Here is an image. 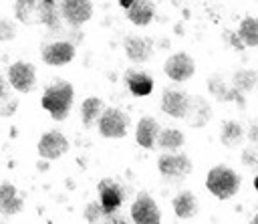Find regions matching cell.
Returning <instances> with one entry per match:
<instances>
[{
    "instance_id": "obj_6",
    "label": "cell",
    "mask_w": 258,
    "mask_h": 224,
    "mask_svg": "<svg viewBox=\"0 0 258 224\" xmlns=\"http://www.w3.org/2000/svg\"><path fill=\"white\" fill-rule=\"evenodd\" d=\"M8 83L18 93H30L36 87V71L30 63L16 61L8 67Z\"/></svg>"
},
{
    "instance_id": "obj_7",
    "label": "cell",
    "mask_w": 258,
    "mask_h": 224,
    "mask_svg": "<svg viewBox=\"0 0 258 224\" xmlns=\"http://www.w3.org/2000/svg\"><path fill=\"white\" fill-rule=\"evenodd\" d=\"M191 107V97L177 89H165L161 95V111L175 119H185Z\"/></svg>"
},
{
    "instance_id": "obj_28",
    "label": "cell",
    "mask_w": 258,
    "mask_h": 224,
    "mask_svg": "<svg viewBox=\"0 0 258 224\" xmlns=\"http://www.w3.org/2000/svg\"><path fill=\"white\" fill-rule=\"evenodd\" d=\"M14 36H16L14 22H10L8 18H0V40L8 42V40H14Z\"/></svg>"
},
{
    "instance_id": "obj_5",
    "label": "cell",
    "mask_w": 258,
    "mask_h": 224,
    "mask_svg": "<svg viewBox=\"0 0 258 224\" xmlns=\"http://www.w3.org/2000/svg\"><path fill=\"white\" fill-rule=\"evenodd\" d=\"M163 73H165L171 81L183 83V81H187V79L194 77V73H196V63H194V59H191L187 52H173V54L167 57V61H165V65H163Z\"/></svg>"
},
{
    "instance_id": "obj_3",
    "label": "cell",
    "mask_w": 258,
    "mask_h": 224,
    "mask_svg": "<svg viewBox=\"0 0 258 224\" xmlns=\"http://www.w3.org/2000/svg\"><path fill=\"white\" fill-rule=\"evenodd\" d=\"M99 133L107 139H121L129 129V115L119 107H105L97 121Z\"/></svg>"
},
{
    "instance_id": "obj_33",
    "label": "cell",
    "mask_w": 258,
    "mask_h": 224,
    "mask_svg": "<svg viewBox=\"0 0 258 224\" xmlns=\"http://www.w3.org/2000/svg\"><path fill=\"white\" fill-rule=\"evenodd\" d=\"M254 222H256V224H258V214H256V216H254Z\"/></svg>"
},
{
    "instance_id": "obj_26",
    "label": "cell",
    "mask_w": 258,
    "mask_h": 224,
    "mask_svg": "<svg viewBox=\"0 0 258 224\" xmlns=\"http://www.w3.org/2000/svg\"><path fill=\"white\" fill-rule=\"evenodd\" d=\"M232 83H234V89H238L242 93L254 91L256 85H258V73L256 71H250V69H242V71H238L232 77Z\"/></svg>"
},
{
    "instance_id": "obj_1",
    "label": "cell",
    "mask_w": 258,
    "mask_h": 224,
    "mask_svg": "<svg viewBox=\"0 0 258 224\" xmlns=\"http://www.w3.org/2000/svg\"><path fill=\"white\" fill-rule=\"evenodd\" d=\"M73 101H75V89H73V85L67 83V81H56V83H52L50 87L44 89L42 99H40V105H42V109H46L50 113L52 119L62 121L71 113Z\"/></svg>"
},
{
    "instance_id": "obj_25",
    "label": "cell",
    "mask_w": 258,
    "mask_h": 224,
    "mask_svg": "<svg viewBox=\"0 0 258 224\" xmlns=\"http://www.w3.org/2000/svg\"><path fill=\"white\" fill-rule=\"evenodd\" d=\"M36 22H40L48 28H58V10L52 0H40L38 12H36Z\"/></svg>"
},
{
    "instance_id": "obj_24",
    "label": "cell",
    "mask_w": 258,
    "mask_h": 224,
    "mask_svg": "<svg viewBox=\"0 0 258 224\" xmlns=\"http://www.w3.org/2000/svg\"><path fill=\"white\" fill-rule=\"evenodd\" d=\"M40 0H16L14 2V14L24 24H36V12H38Z\"/></svg>"
},
{
    "instance_id": "obj_12",
    "label": "cell",
    "mask_w": 258,
    "mask_h": 224,
    "mask_svg": "<svg viewBox=\"0 0 258 224\" xmlns=\"http://www.w3.org/2000/svg\"><path fill=\"white\" fill-rule=\"evenodd\" d=\"M40 59L44 65L48 67H62V65H69L73 59H75V46L67 40H56V42H50L42 48L40 52Z\"/></svg>"
},
{
    "instance_id": "obj_2",
    "label": "cell",
    "mask_w": 258,
    "mask_h": 224,
    "mask_svg": "<svg viewBox=\"0 0 258 224\" xmlns=\"http://www.w3.org/2000/svg\"><path fill=\"white\" fill-rule=\"evenodd\" d=\"M206 188L218 200H230L240 190V176L228 165H214L206 176Z\"/></svg>"
},
{
    "instance_id": "obj_16",
    "label": "cell",
    "mask_w": 258,
    "mask_h": 224,
    "mask_svg": "<svg viewBox=\"0 0 258 224\" xmlns=\"http://www.w3.org/2000/svg\"><path fill=\"white\" fill-rule=\"evenodd\" d=\"M155 16V6L151 0H133L127 8V18L135 26H147Z\"/></svg>"
},
{
    "instance_id": "obj_32",
    "label": "cell",
    "mask_w": 258,
    "mask_h": 224,
    "mask_svg": "<svg viewBox=\"0 0 258 224\" xmlns=\"http://www.w3.org/2000/svg\"><path fill=\"white\" fill-rule=\"evenodd\" d=\"M254 188H256V190H258V176H256V178H254Z\"/></svg>"
},
{
    "instance_id": "obj_17",
    "label": "cell",
    "mask_w": 258,
    "mask_h": 224,
    "mask_svg": "<svg viewBox=\"0 0 258 224\" xmlns=\"http://www.w3.org/2000/svg\"><path fill=\"white\" fill-rule=\"evenodd\" d=\"M171 206H173V214H175L179 220H189V218H194L196 212H198L196 196H194L189 190L179 192V194L173 198Z\"/></svg>"
},
{
    "instance_id": "obj_21",
    "label": "cell",
    "mask_w": 258,
    "mask_h": 224,
    "mask_svg": "<svg viewBox=\"0 0 258 224\" xmlns=\"http://www.w3.org/2000/svg\"><path fill=\"white\" fill-rule=\"evenodd\" d=\"M244 139V129L238 121H224L220 131V141L226 147H238Z\"/></svg>"
},
{
    "instance_id": "obj_14",
    "label": "cell",
    "mask_w": 258,
    "mask_h": 224,
    "mask_svg": "<svg viewBox=\"0 0 258 224\" xmlns=\"http://www.w3.org/2000/svg\"><path fill=\"white\" fill-rule=\"evenodd\" d=\"M159 129H161V127H159L157 119L145 115V117H141V119L137 121V127H135V141H137L141 147H145V149H153V145H155V141H157V135H159Z\"/></svg>"
},
{
    "instance_id": "obj_23",
    "label": "cell",
    "mask_w": 258,
    "mask_h": 224,
    "mask_svg": "<svg viewBox=\"0 0 258 224\" xmlns=\"http://www.w3.org/2000/svg\"><path fill=\"white\" fill-rule=\"evenodd\" d=\"M210 115H212V111H210V105L206 101L191 99V107H189V113L185 115V119L189 121V125L202 127V125H206L210 121Z\"/></svg>"
},
{
    "instance_id": "obj_31",
    "label": "cell",
    "mask_w": 258,
    "mask_h": 224,
    "mask_svg": "<svg viewBox=\"0 0 258 224\" xmlns=\"http://www.w3.org/2000/svg\"><path fill=\"white\" fill-rule=\"evenodd\" d=\"M119 4H121L123 8H129V6L133 4V0H119Z\"/></svg>"
},
{
    "instance_id": "obj_19",
    "label": "cell",
    "mask_w": 258,
    "mask_h": 224,
    "mask_svg": "<svg viewBox=\"0 0 258 224\" xmlns=\"http://www.w3.org/2000/svg\"><path fill=\"white\" fill-rule=\"evenodd\" d=\"M103 101L99 99V97H87L85 101H83V105H81V121H83V125L89 129V127H93L97 121H99V115L103 113Z\"/></svg>"
},
{
    "instance_id": "obj_15",
    "label": "cell",
    "mask_w": 258,
    "mask_h": 224,
    "mask_svg": "<svg viewBox=\"0 0 258 224\" xmlns=\"http://www.w3.org/2000/svg\"><path fill=\"white\" fill-rule=\"evenodd\" d=\"M22 206H24V200L18 194L16 186L8 182L0 184V214L2 216H14L22 210Z\"/></svg>"
},
{
    "instance_id": "obj_13",
    "label": "cell",
    "mask_w": 258,
    "mask_h": 224,
    "mask_svg": "<svg viewBox=\"0 0 258 224\" xmlns=\"http://www.w3.org/2000/svg\"><path fill=\"white\" fill-rule=\"evenodd\" d=\"M125 54L131 63H147L153 57V40L145 36H127L125 38Z\"/></svg>"
},
{
    "instance_id": "obj_30",
    "label": "cell",
    "mask_w": 258,
    "mask_h": 224,
    "mask_svg": "<svg viewBox=\"0 0 258 224\" xmlns=\"http://www.w3.org/2000/svg\"><path fill=\"white\" fill-rule=\"evenodd\" d=\"M6 97V81H4V77L0 75V101Z\"/></svg>"
},
{
    "instance_id": "obj_11",
    "label": "cell",
    "mask_w": 258,
    "mask_h": 224,
    "mask_svg": "<svg viewBox=\"0 0 258 224\" xmlns=\"http://www.w3.org/2000/svg\"><path fill=\"white\" fill-rule=\"evenodd\" d=\"M123 200H125V190L117 182H113V180L99 182V204L103 206L105 216L117 212L121 208Z\"/></svg>"
},
{
    "instance_id": "obj_27",
    "label": "cell",
    "mask_w": 258,
    "mask_h": 224,
    "mask_svg": "<svg viewBox=\"0 0 258 224\" xmlns=\"http://www.w3.org/2000/svg\"><path fill=\"white\" fill-rule=\"evenodd\" d=\"M83 218H85L87 222H101V220H105L103 206H101L99 202H89V204L85 206V214H83Z\"/></svg>"
},
{
    "instance_id": "obj_20",
    "label": "cell",
    "mask_w": 258,
    "mask_h": 224,
    "mask_svg": "<svg viewBox=\"0 0 258 224\" xmlns=\"http://www.w3.org/2000/svg\"><path fill=\"white\" fill-rule=\"evenodd\" d=\"M183 141H185L183 133L175 127H169V129H159V135H157L155 143L163 151H177L183 145Z\"/></svg>"
},
{
    "instance_id": "obj_10",
    "label": "cell",
    "mask_w": 258,
    "mask_h": 224,
    "mask_svg": "<svg viewBox=\"0 0 258 224\" xmlns=\"http://www.w3.org/2000/svg\"><path fill=\"white\" fill-rule=\"evenodd\" d=\"M36 149L42 159H58L69 151V139L60 131H46L38 139Z\"/></svg>"
},
{
    "instance_id": "obj_4",
    "label": "cell",
    "mask_w": 258,
    "mask_h": 224,
    "mask_svg": "<svg viewBox=\"0 0 258 224\" xmlns=\"http://www.w3.org/2000/svg\"><path fill=\"white\" fill-rule=\"evenodd\" d=\"M157 170L163 178H183L191 174L194 165L185 153L179 151H163L157 159Z\"/></svg>"
},
{
    "instance_id": "obj_29",
    "label": "cell",
    "mask_w": 258,
    "mask_h": 224,
    "mask_svg": "<svg viewBox=\"0 0 258 224\" xmlns=\"http://www.w3.org/2000/svg\"><path fill=\"white\" fill-rule=\"evenodd\" d=\"M242 161H244V165H256V153L252 149H244Z\"/></svg>"
},
{
    "instance_id": "obj_18",
    "label": "cell",
    "mask_w": 258,
    "mask_h": 224,
    "mask_svg": "<svg viewBox=\"0 0 258 224\" xmlns=\"http://www.w3.org/2000/svg\"><path fill=\"white\" fill-rule=\"evenodd\" d=\"M125 83H127L129 91L137 97H145L153 91V79L143 71H129L125 77Z\"/></svg>"
},
{
    "instance_id": "obj_22",
    "label": "cell",
    "mask_w": 258,
    "mask_h": 224,
    "mask_svg": "<svg viewBox=\"0 0 258 224\" xmlns=\"http://www.w3.org/2000/svg\"><path fill=\"white\" fill-rule=\"evenodd\" d=\"M238 38L244 46H258V18L246 16L238 26Z\"/></svg>"
},
{
    "instance_id": "obj_9",
    "label": "cell",
    "mask_w": 258,
    "mask_h": 224,
    "mask_svg": "<svg viewBox=\"0 0 258 224\" xmlns=\"http://www.w3.org/2000/svg\"><path fill=\"white\" fill-rule=\"evenodd\" d=\"M131 220L139 224H157L161 220L159 206L149 194H139L131 204Z\"/></svg>"
},
{
    "instance_id": "obj_8",
    "label": "cell",
    "mask_w": 258,
    "mask_h": 224,
    "mask_svg": "<svg viewBox=\"0 0 258 224\" xmlns=\"http://www.w3.org/2000/svg\"><path fill=\"white\" fill-rule=\"evenodd\" d=\"M60 16L71 26H83L93 16V2L91 0H62L60 2Z\"/></svg>"
}]
</instances>
